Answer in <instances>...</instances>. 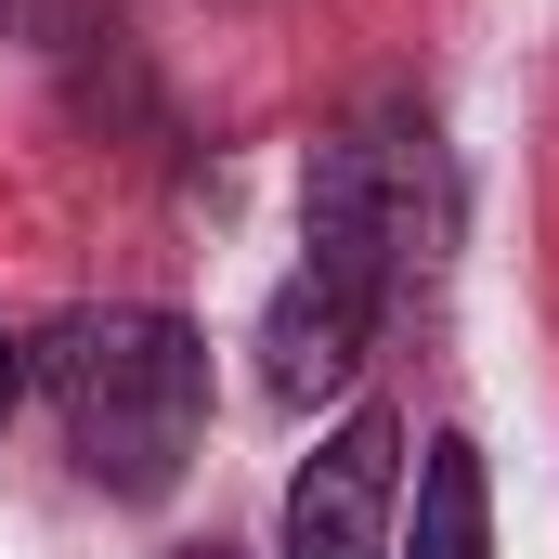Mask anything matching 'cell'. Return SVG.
Wrapping results in <instances>:
<instances>
[{
	"label": "cell",
	"mask_w": 559,
	"mask_h": 559,
	"mask_svg": "<svg viewBox=\"0 0 559 559\" xmlns=\"http://www.w3.org/2000/svg\"><path fill=\"white\" fill-rule=\"evenodd\" d=\"M39 391L66 404V442L105 495H169L195 429H209V338L182 312L105 299V312H66L39 338Z\"/></svg>",
	"instance_id": "6da1fadb"
},
{
	"label": "cell",
	"mask_w": 559,
	"mask_h": 559,
	"mask_svg": "<svg viewBox=\"0 0 559 559\" xmlns=\"http://www.w3.org/2000/svg\"><path fill=\"white\" fill-rule=\"evenodd\" d=\"M391 508H404V429L338 417L299 468H286V559H391Z\"/></svg>",
	"instance_id": "7a4b0ae2"
},
{
	"label": "cell",
	"mask_w": 559,
	"mask_h": 559,
	"mask_svg": "<svg viewBox=\"0 0 559 559\" xmlns=\"http://www.w3.org/2000/svg\"><path fill=\"white\" fill-rule=\"evenodd\" d=\"M378 312H391V286L338 274V261H299V274L274 286V312H261V391H274V404H325V391H352Z\"/></svg>",
	"instance_id": "3957f363"
},
{
	"label": "cell",
	"mask_w": 559,
	"mask_h": 559,
	"mask_svg": "<svg viewBox=\"0 0 559 559\" xmlns=\"http://www.w3.org/2000/svg\"><path fill=\"white\" fill-rule=\"evenodd\" d=\"M404 559H495V495H481V455L442 429L417 468V534H404Z\"/></svg>",
	"instance_id": "277c9868"
},
{
	"label": "cell",
	"mask_w": 559,
	"mask_h": 559,
	"mask_svg": "<svg viewBox=\"0 0 559 559\" xmlns=\"http://www.w3.org/2000/svg\"><path fill=\"white\" fill-rule=\"evenodd\" d=\"M26 378H39V365H26V338H13V325H0V417H13V404H26Z\"/></svg>",
	"instance_id": "5b68a950"
},
{
	"label": "cell",
	"mask_w": 559,
	"mask_h": 559,
	"mask_svg": "<svg viewBox=\"0 0 559 559\" xmlns=\"http://www.w3.org/2000/svg\"><path fill=\"white\" fill-rule=\"evenodd\" d=\"M169 559H248V547H222V534H209V547H169Z\"/></svg>",
	"instance_id": "8992f818"
}]
</instances>
